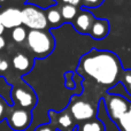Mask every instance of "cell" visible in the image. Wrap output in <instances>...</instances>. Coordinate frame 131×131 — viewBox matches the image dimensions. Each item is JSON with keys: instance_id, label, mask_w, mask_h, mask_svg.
Masks as SVG:
<instances>
[{"instance_id": "cell-29", "label": "cell", "mask_w": 131, "mask_h": 131, "mask_svg": "<svg viewBox=\"0 0 131 131\" xmlns=\"http://www.w3.org/2000/svg\"><path fill=\"white\" fill-rule=\"evenodd\" d=\"M1 60H2V59H1V58H0V64H1Z\"/></svg>"}, {"instance_id": "cell-22", "label": "cell", "mask_w": 131, "mask_h": 131, "mask_svg": "<svg viewBox=\"0 0 131 131\" xmlns=\"http://www.w3.org/2000/svg\"><path fill=\"white\" fill-rule=\"evenodd\" d=\"M64 78H66V82H64L66 88L74 89L75 88V83H74V81H72V72H70V71L66 72V74H64Z\"/></svg>"}, {"instance_id": "cell-17", "label": "cell", "mask_w": 131, "mask_h": 131, "mask_svg": "<svg viewBox=\"0 0 131 131\" xmlns=\"http://www.w3.org/2000/svg\"><path fill=\"white\" fill-rule=\"evenodd\" d=\"M120 131H131V114L127 113L122 115L116 122Z\"/></svg>"}, {"instance_id": "cell-24", "label": "cell", "mask_w": 131, "mask_h": 131, "mask_svg": "<svg viewBox=\"0 0 131 131\" xmlns=\"http://www.w3.org/2000/svg\"><path fill=\"white\" fill-rule=\"evenodd\" d=\"M9 68V63L8 61H6V60H1V64H0V71L1 72H5L7 71Z\"/></svg>"}, {"instance_id": "cell-15", "label": "cell", "mask_w": 131, "mask_h": 131, "mask_svg": "<svg viewBox=\"0 0 131 131\" xmlns=\"http://www.w3.org/2000/svg\"><path fill=\"white\" fill-rule=\"evenodd\" d=\"M60 13H61L62 20L64 21H74L75 17L77 16V7L72 6V5H67L64 4L63 6L60 9Z\"/></svg>"}, {"instance_id": "cell-27", "label": "cell", "mask_w": 131, "mask_h": 131, "mask_svg": "<svg viewBox=\"0 0 131 131\" xmlns=\"http://www.w3.org/2000/svg\"><path fill=\"white\" fill-rule=\"evenodd\" d=\"M4 31H5V27H4V24H2V21H1V15H0V36H1V35L4 34Z\"/></svg>"}, {"instance_id": "cell-20", "label": "cell", "mask_w": 131, "mask_h": 131, "mask_svg": "<svg viewBox=\"0 0 131 131\" xmlns=\"http://www.w3.org/2000/svg\"><path fill=\"white\" fill-rule=\"evenodd\" d=\"M12 106H9L8 102L5 100V98L0 94V123L4 122L5 118L8 115V111Z\"/></svg>"}, {"instance_id": "cell-1", "label": "cell", "mask_w": 131, "mask_h": 131, "mask_svg": "<svg viewBox=\"0 0 131 131\" xmlns=\"http://www.w3.org/2000/svg\"><path fill=\"white\" fill-rule=\"evenodd\" d=\"M79 70L102 85H113L122 72L120 59L109 51L92 50L79 61Z\"/></svg>"}, {"instance_id": "cell-26", "label": "cell", "mask_w": 131, "mask_h": 131, "mask_svg": "<svg viewBox=\"0 0 131 131\" xmlns=\"http://www.w3.org/2000/svg\"><path fill=\"white\" fill-rule=\"evenodd\" d=\"M5 46H6V40H5V38L2 36H0V51H1Z\"/></svg>"}, {"instance_id": "cell-25", "label": "cell", "mask_w": 131, "mask_h": 131, "mask_svg": "<svg viewBox=\"0 0 131 131\" xmlns=\"http://www.w3.org/2000/svg\"><path fill=\"white\" fill-rule=\"evenodd\" d=\"M61 1H63L64 4H67V5H72V6H75V7L81 4V0H61Z\"/></svg>"}, {"instance_id": "cell-7", "label": "cell", "mask_w": 131, "mask_h": 131, "mask_svg": "<svg viewBox=\"0 0 131 131\" xmlns=\"http://www.w3.org/2000/svg\"><path fill=\"white\" fill-rule=\"evenodd\" d=\"M69 113L71 114L72 118L78 122H85L94 118L97 114V108L93 107L90 102L84 100H77L70 105Z\"/></svg>"}, {"instance_id": "cell-23", "label": "cell", "mask_w": 131, "mask_h": 131, "mask_svg": "<svg viewBox=\"0 0 131 131\" xmlns=\"http://www.w3.org/2000/svg\"><path fill=\"white\" fill-rule=\"evenodd\" d=\"M35 131H58V129L53 124H41L37 127Z\"/></svg>"}, {"instance_id": "cell-5", "label": "cell", "mask_w": 131, "mask_h": 131, "mask_svg": "<svg viewBox=\"0 0 131 131\" xmlns=\"http://www.w3.org/2000/svg\"><path fill=\"white\" fill-rule=\"evenodd\" d=\"M108 116L112 121L117 122L118 118L128 112L129 101L124 97L118 94H107L104 99Z\"/></svg>"}, {"instance_id": "cell-14", "label": "cell", "mask_w": 131, "mask_h": 131, "mask_svg": "<svg viewBox=\"0 0 131 131\" xmlns=\"http://www.w3.org/2000/svg\"><path fill=\"white\" fill-rule=\"evenodd\" d=\"M57 123L58 125H60L62 131H70V129L74 127V118H72L71 114L69 113V111H64L58 114Z\"/></svg>"}, {"instance_id": "cell-13", "label": "cell", "mask_w": 131, "mask_h": 131, "mask_svg": "<svg viewBox=\"0 0 131 131\" xmlns=\"http://www.w3.org/2000/svg\"><path fill=\"white\" fill-rule=\"evenodd\" d=\"M46 20H47V23L51 24V27L57 28L60 27L62 24V16L60 10L57 8L55 6H52L47 9V13H46Z\"/></svg>"}, {"instance_id": "cell-21", "label": "cell", "mask_w": 131, "mask_h": 131, "mask_svg": "<svg viewBox=\"0 0 131 131\" xmlns=\"http://www.w3.org/2000/svg\"><path fill=\"white\" fill-rule=\"evenodd\" d=\"M104 1L105 0H82L83 6H85L86 8H98Z\"/></svg>"}, {"instance_id": "cell-11", "label": "cell", "mask_w": 131, "mask_h": 131, "mask_svg": "<svg viewBox=\"0 0 131 131\" xmlns=\"http://www.w3.org/2000/svg\"><path fill=\"white\" fill-rule=\"evenodd\" d=\"M109 32V23L104 18H94V22L91 28L90 35L94 39H102L107 37Z\"/></svg>"}, {"instance_id": "cell-31", "label": "cell", "mask_w": 131, "mask_h": 131, "mask_svg": "<svg viewBox=\"0 0 131 131\" xmlns=\"http://www.w3.org/2000/svg\"><path fill=\"white\" fill-rule=\"evenodd\" d=\"M70 131H71V130H70Z\"/></svg>"}, {"instance_id": "cell-9", "label": "cell", "mask_w": 131, "mask_h": 131, "mask_svg": "<svg viewBox=\"0 0 131 131\" xmlns=\"http://www.w3.org/2000/svg\"><path fill=\"white\" fill-rule=\"evenodd\" d=\"M1 15V21L5 29H14L22 25V15L21 9L18 8H7L5 9Z\"/></svg>"}, {"instance_id": "cell-10", "label": "cell", "mask_w": 131, "mask_h": 131, "mask_svg": "<svg viewBox=\"0 0 131 131\" xmlns=\"http://www.w3.org/2000/svg\"><path fill=\"white\" fill-rule=\"evenodd\" d=\"M12 64H13L14 69L17 72H21L23 76L31 71L32 67H34V61L28 55L23 54V53H17L16 55H14Z\"/></svg>"}, {"instance_id": "cell-2", "label": "cell", "mask_w": 131, "mask_h": 131, "mask_svg": "<svg viewBox=\"0 0 131 131\" xmlns=\"http://www.w3.org/2000/svg\"><path fill=\"white\" fill-rule=\"evenodd\" d=\"M27 46L38 60L50 57L55 47V39L47 30H30L27 36Z\"/></svg>"}, {"instance_id": "cell-3", "label": "cell", "mask_w": 131, "mask_h": 131, "mask_svg": "<svg viewBox=\"0 0 131 131\" xmlns=\"http://www.w3.org/2000/svg\"><path fill=\"white\" fill-rule=\"evenodd\" d=\"M22 15V24L29 28L30 30H46L48 27L46 14L43 9L34 6V5L25 4L21 9Z\"/></svg>"}, {"instance_id": "cell-28", "label": "cell", "mask_w": 131, "mask_h": 131, "mask_svg": "<svg viewBox=\"0 0 131 131\" xmlns=\"http://www.w3.org/2000/svg\"><path fill=\"white\" fill-rule=\"evenodd\" d=\"M128 113L131 114V102H129V107H128Z\"/></svg>"}, {"instance_id": "cell-18", "label": "cell", "mask_w": 131, "mask_h": 131, "mask_svg": "<svg viewBox=\"0 0 131 131\" xmlns=\"http://www.w3.org/2000/svg\"><path fill=\"white\" fill-rule=\"evenodd\" d=\"M120 81L123 83L125 91L131 95V69L122 70L120 75Z\"/></svg>"}, {"instance_id": "cell-12", "label": "cell", "mask_w": 131, "mask_h": 131, "mask_svg": "<svg viewBox=\"0 0 131 131\" xmlns=\"http://www.w3.org/2000/svg\"><path fill=\"white\" fill-rule=\"evenodd\" d=\"M76 131H105V125L98 118H92L90 121L82 122L79 125L75 128Z\"/></svg>"}, {"instance_id": "cell-30", "label": "cell", "mask_w": 131, "mask_h": 131, "mask_svg": "<svg viewBox=\"0 0 131 131\" xmlns=\"http://www.w3.org/2000/svg\"><path fill=\"white\" fill-rule=\"evenodd\" d=\"M0 1H5V0H0Z\"/></svg>"}, {"instance_id": "cell-6", "label": "cell", "mask_w": 131, "mask_h": 131, "mask_svg": "<svg viewBox=\"0 0 131 131\" xmlns=\"http://www.w3.org/2000/svg\"><path fill=\"white\" fill-rule=\"evenodd\" d=\"M8 125L14 131H24L30 127L32 122V114L31 111L23 108L13 109L10 113L7 115Z\"/></svg>"}, {"instance_id": "cell-8", "label": "cell", "mask_w": 131, "mask_h": 131, "mask_svg": "<svg viewBox=\"0 0 131 131\" xmlns=\"http://www.w3.org/2000/svg\"><path fill=\"white\" fill-rule=\"evenodd\" d=\"M94 22V17L90 12L85 10V9H82L77 13V16L74 20V28L82 35H86L90 34L92 24Z\"/></svg>"}, {"instance_id": "cell-19", "label": "cell", "mask_w": 131, "mask_h": 131, "mask_svg": "<svg viewBox=\"0 0 131 131\" xmlns=\"http://www.w3.org/2000/svg\"><path fill=\"white\" fill-rule=\"evenodd\" d=\"M28 5H34L40 9H48V7L54 6V0H27Z\"/></svg>"}, {"instance_id": "cell-4", "label": "cell", "mask_w": 131, "mask_h": 131, "mask_svg": "<svg viewBox=\"0 0 131 131\" xmlns=\"http://www.w3.org/2000/svg\"><path fill=\"white\" fill-rule=\"evenodd\" d=\"M10 99L13 105H18L21 108L31 111L37 105V94L32 88L23 82L22 86L12 85Z\"/></svg>"}, {"instance_id": "cell-16", "label": "cell", "mask_w": 131, "mask_h": 131, "mask_svg": "<svg viewBox=\"0 0 131 131\" xmlns=\"http://www.w3.org/2000/svg\"><path fill=\"white\" fill-rule=\"evenodd\" d=\"M27 36H28V32L25 30V28L22 27V25L17 28H14L12 30V39L16 44H21L23 41H25L27 40Z\"/></svg>"}]
</instances>
